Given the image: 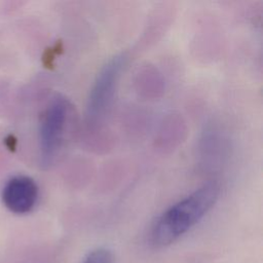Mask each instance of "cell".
Returning <instances> with one entry per match:
<instances>
[{
    "label": "cell",
    "instance_id": "obj_1",
    "mask_svg": "<svg viewBox=\"0 0 263 263\" xmlns=\"http://www.w3.org/2000/svg\"><path fill=\"white\" fill-rule=\"evenodd\" d=\"M220 193V183L217 180H210L168 206L151 228L152 245L163 248L177 241L213 209Z\"/></svg>",
    "mask_w": 263,
    "mask_h": 263
},
{
    "label": "cell",
    "instance_id": "obj_2",
    "mask_svg": "<svg viewBox=\"0 0 263 263\" xmlns=\"http://www.w3.org/2000/svg\"><path fill=\"white\" fill-rule=\"evenodd\" d=\"M125 62L126 57L123 53L116 54L98 73L86 103L85 121L89 127H97L105 120L112 106L116 86Z\"/></svg>",
    "mask_w": 263,
    "mask_h": 263
},
{
    "label": "cell",
    "instance_id": "obj_3",
    "mask_svg": "<svg viewBox=\"0 0 263 263\" xmlns=\"http://www.w3.org/2000/svg\"><path fill=\"white\" fill-rule=\"evenodd\" d=\"M69 109V102L62 96H55L44 111L39 129V148L41 163L45 166L55 161L63 147Z\"/></svg>",
    "mask_w": 263,
    "mask_h": 263
},
{
    "label": "cell",
    "instance_id": "obj_4",
    "mask_svg": "<svg viewBox=\"0 0 263 263\" xmlns=\"http://www.w3.org/2000/svg\"><path fill=\"white\" fill-rule=\"evenodd\" d=\"M38 199V186L28 176H15L7 181L2 191L4 205L14 214L31 212Z\"/></svg>",
    "mask_w": 263,
    "mask_h": 263
},
{
    "label": "cell",
    "instance_id": "obj_5",
    "mask_svg": "<svg viewBox=\"0 0 263 263\" xmlns=\"http://www.w3.org/2000/svg\"><path fill=\"white\" fill-rule=\"evenodd\" d=\"M82 263H114V260L108 249L97 248L86 255Z\"/></svg>",
    "mask_w": 263,
    "mask_h": 263
}]
</instances>
